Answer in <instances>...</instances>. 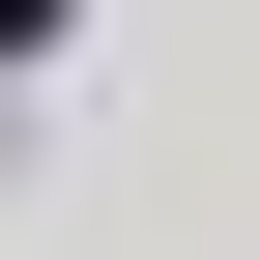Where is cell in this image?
I'll list each match as a JSON object with an SVG mask.
<instances>
[{
  "label": "cell",
  "instance_id": "cell-1",
  "mask_svg": "<svg viewBox=\"0 0 260 260\" xmlns=\"http://www.w3.org/2000/svg\"><path fill=\"white\" fill-rule=\"evenodd\" d=\"M0 29H58V0H0Z\"/></svg>",
  "mask_w": 260,
  "mask_h": 260
}]
</instances>
